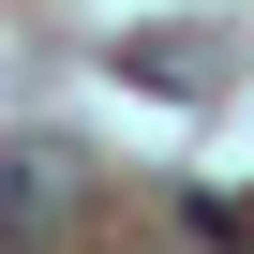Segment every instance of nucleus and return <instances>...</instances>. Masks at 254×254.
Instances as JSON below:
<instances>
[{
  "label": "nucleus",
  "instance_id": "f03ea898",
  "mask_svg": "<svg viewBox=\"0 0 254 254\" xmlns=\"http://www.w3.org/2000/svg\"><path fill=\"white\" fill-rule=\"evenodd\" d=\"M239 224H254V209H239Z\"/></svg>",
  "mask_w": 254,
  "mask_h": 254
},
{
  "label": "nucleus",
  "instance_id": "f257e3e1",
  "mask_svg": "<svg viewBox=\"0 0 254 254\" xmlns=\"http://www.w3.org/2000/svg\"><path fill=\"white\" fill-rule=\"evenodd\" d=\"M0 209H15V254H30V239L75 209V165H60V150H15V165H0Z\"/></svg>",
  "mask_w": 254,
  "mask_h": 254
}]
</instances>
